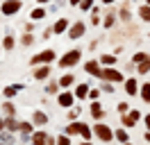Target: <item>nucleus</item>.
Returning <instances> with one entry per match:
<instances>
[{"label": "nucleus", "mask_w": 150, "mask_h": 145, "mask_svg": "<svg viewBox=\"0 0 150 145\" xmlns=\"http://www.w3.org/2000/svg\"><path fill=\"white\" fill-rule=\"evenodd\" d=\"M32 122H34V125H46L48 116L43 113V111H34V113H32Z\"/></svg>", "instance_id": "17"}, {"label": "nucleus", "mask_w": 150, "mask_h": 145, "mask_svg": "<svg viewBox=\"0 0 150 145\" xmlns=\"http://www.w3.org/2000/svg\"><path fill=\"white\" fill-rule=\"evenodd\" d=\"M105 5H112V2H116V0H103Z\"/></svg>", "instance_id": "47"}, {"label": "nucleus", "mask_w": 150, "mask_h": 145, "mask_svg": "<svg viewBox=\"0 0 150 145\" xmlns=\"http://www.w3.org/2000/svg\"><path fill=\"white\" fill-rule=\"evenodd\" d=\"M84 70L89 72V75H96V77H100V66H98V61H93V59H91V61H86L84 63Z\"/></svg>", "instance_id": "14"}, {"label": "nucleus", "mask_w": 150, "mask_h": 145, "mask_svg": "<svg viewBox=\"0 0 150 145\" xmlns=\"http://www.w3.org/2000/svg\"><path fill=\"white\" fill-rule=\"evenodd\" d=\"M127 102H118V111H121V113H127Z\"/></svg>", "instance_id": "41"}, {"label": "nucleus", "mask_w": 150, "mask_h": 145, "mask_svg": "<svg viewBox=\"0 0 150 145\" xmlns=\"http://www.w3.org/2000/svg\"><path fill=\"white\" fill-rule=\"evenodd\" d=\"M139 16H141V20H148L150 23V5H141L139 7Z\"/></svg>", "instance_id": "21"}, {"label": "nucleus", "mask_w": 150, "mask_h": 145, "mask_svg": "<svg viewBox=\"0 0 150 145\" xmlns=\"http://www.w3.org/2000/svg\"><path fill=\"white\" fill-rule=\"evenodd\" d=\"M2 113H5V116H16V107H14L11 102H5V104H2Z\"/></svg>", "instance_id": "25"}, {"label": "nucleus", "mask_w": 150, "mask_h": 145, "mask_svg": "<svg viewBox=\"0 0 150 145\" xmlns=\"http://www.w3.org/2000/svg\"><path fill=\"white\" fill-rule=\"evenodd\" d=\"M73 102H75V93H59V98H57V104L59 107H64V109H68V107H73Z\"/></svg>", "instance_id": "9"}, {"label": "nucleus", "mask_w": 150, "mask_h": 145, "mask_svg": "<svg viewBox=\"0 0 150 145\" xmlns=\"http://www.w3.org/2000/svg\"><path fill=\"white\" fill-rule=\"evenodd\" d=\"M68 27H71L68 18H59L55 25H52V30H55V34H62V32H68Z\"/></svg>", "instance_id": "12"}, {"label": "nucleus", "mask_w": 150, "mask_h": 145, "mask_svg": "<svg viewBox=\"0 0 150 145\" xmlns=\"http://www.w3.org/2000/svg\"><path fill=\"white\" fill-rule=\"evenodd\" d=\"M125 91H127L130 95H137V91H139V84H137V80H125Z\"/></svg>", "instance_id": "19"}, {"label": "nucleus", "mask_w": 150, "mask_h": 145, "mask_svg": "<svg viewBox=\"0 0 150 145\" xmlns=\"http://www.w3.org/2000/svg\"><path fill=\"white\" fill-rule=\"evenodd\" d=\"M32 43H34V34H30V32H28V34L21 36V45H32Z\"/></svg>", "instance_id": "31"}, {"label": "nucleus", "mask_w": 150, "mask_h": 145, "mask_svg": "<svg viewBox=\"0 0 150 145\" xmlns=\"http://www.w3.org/2000/svg\"><path fill=\"white\" fill-rule=\"evenodd\" d=\"M21 7H23L21 0H5V2L0 5V11H2V16H14V14L21 11Z\"/></svg>", "instance_id": "3"}, {"label": "nucleus", "mask_w": 150, "mask_h": 145, "mask_svg": "<svg viewBox=\"0 0 150 145\" xmlns=\"http://www.w3.org/2000/svg\"><path fill=\"white\" fill-rule=\"evenodd\" d=\"M80 127H82V122H75V120H71V125L66 127V134H68V136L80 134Z\"/></svg>", "instance_id": "20"}, {"label": "nucleus", "mask_w": 150, "mask_h": 145, "mask_svg": "<svg viewBox=\"0 0 150 145\" xmlns=\"http://www.w3.org/2000/svg\"><path fill=\"white\" fill-rule=\"evenodd\" d=\"M148 5H150V0H148Z\"/></svg>", "instance_id": "49"}, {"label": "nucleus", "mask_w": 150, "mask_h": 145, "mask_svg": "<svg viewBox=\"0 0 150 145\" xmlns=\"http://www.w3.org/2000/svg\"><path fill=\"white\" fill-rule=\"evenodd\" d=\"M14 45H16V41H14V36H11V34H7L5 39H2V48H5V50H11Z\"/></svg>", "instance_id": "27"}, {"label": "nucleus", "mask_w": 150, "mask_h": 145, "mask_svg": "<svg viewBox=\"0 0 150 145\" xmlns=\"http://www.w3.org/2000/svg\"><path fill=\"white\" fill-rule=\"evenodd\" d=\"M18 132L21 134H32V132H34V129H32V122H21Z\"/></svg>", "instance_id": "34"}, {"label": "nucleus", "mask_w": 150, "mask_h": 145, "mask_svg": "<svg viewBox=\"0 0 150 145\" xmlns=\"http://www.w3.org/2000/svg\"><path fill=\"white\" fill-rule=\"evenodd\" d=\"M141 118V111H137V109H132L130 113H123V127H127V129H132V127L137 125V120Z\"/></svg>", "instance_id": "6"}, {"label": "nucleus", "mask_w": 150, "mask_h": 145, "mask_svg": "<svg viewBox=\"0 0 150 145\" xmlns=\"http://www.w3.org/2000/svg\"><path fill=\"white\" fill-rule=\"evenodd\" d=\"M103 91H105V93H114V84H109V82L103 84Z\"/></svg>", "instance_id": "42"}, {"label": "nucleus", "mask_w": 150, "mask_h": 145, "mask_svg": "<svg viewBox=\"0 0 150 145\" xmlns=\"http://www.w3.org/2000/svg\"><path fill=\"white\" fill-rule=\"evenodd\" d=\"M21 122L16 120L14 116H7V120H5V129H9V132H18Z\"/></svg>", "instance_id": "16"}, {"label": "nucleus", "mask_w": 150, "mask_h": 145, "mask_svg": "<svg viewBox=\"0 0 150 145\" xmlns=\"http://www.w3.org/2000/svg\"><path fill=\"white\" fill-rule=\"evenodd\" d=\"M114 23H116V16H114V11H109V14L105 16V27H107V30H112Z\"/></svg>", "instance_id": "30"}, {"label": "nucleus", "mask_w": 150, "mask_h": 145, "mask_svg": "<svg viewBox=\"0 0 150 145\" xmlns=\"http://www.w3.org/2000/svg\"><path fill=\"white\" fill-rule=\"evenodd\" d=\"M23 89H25L23 84H11V86H5V89H2V95H5V98H14V95Z\"/></svg>", "instance_id": "11"}, {"label": "nucleus", "mask_w": 150, "mask_h": 145, "mask_svg": "<svg viewBox=\"0 0 150 145\" xmlns=\"http://www.w3.org/2000/svg\"><path fill=\"white\" fill-rule=\"evenodd\" d=\"M143 122H146V129H150V113L146 118H143Z\"/></svg>", "instance_id": "43"}, {"label": "nucleus", "mask_w": 150, "mask_h": 145, "mask_svg": "<svg viewBox=\"0 0 150 145\" xmlns=\"http://www.w3.org/2000/svg\"><path fill=\"white\" fill-rule=\"evenodd\" d=\"M77 7L82 9V11H91V9H93V0H82Z\"/></svg>", "instance_id": "33"}, {"label": "nucleus", "mask_w": 150, "mask_h": 145, "mask_svg": "<svg viewBox=\"0 0 150 145\" xmlns=\"http://www.w3.org/2000/svg\"><path fill=\"white\" fill-rule=\"evenodd\" d=\"M143 138H146V143H150V132H146V134H143Z\"/></svg>", "instance_id": "45"}, {"label": "nucleus", "mask_w": 150, "mask_h": 145, "mask_svg": "<svg viewBox=\"0 0 150 145\" xmlns=\"http://www.w3.org/2000/svg\"><path fill=\"white\" fill-rule=\"evenodd\" d=\"M100 80H105V82H125V77H123V72H118L116 68L105 66L103 72H100Z\"/></svg>", "instance_id": "4"}, {"label": "nucleus", "mask_w": 150, "mask_h": 145, "mask_svg": "<svg viewBox=\"0 0 150 145\" xmlns=\"http://www.w3.org/2000/svg\"><path fill=\"white\" fill-rule=\"evenodd\" d=\"M84 30H86V27H84L82 20H75L73 25L68 27V39H73V41H75V39H80V36L84 34Z\"/></svg>", "instance_id": "8"}, {"label": "nucleus", "mask_w": 150, "mask_h": 145, "mask_svg": "<svg viewBox=\"0 0 150 145\" xmlns=\"http://www.w3.org/2000/svg\"><path fill=\"white\" fill-rule=\"evenodd\" d=\"M89 84H77V86H75V98H89Z\"/></svg>", "instance_id": "15"}, {"label": "nucleus", "mask_w": 150, "mask_h": 145, "mask_svg": "<svg viewBox=\"0 0 150 145\" xmlns=\"http://www.w3.org/2000/svg\"><path fill=\"white\" fill-rule=\"evenodd\" d=\"M80 136H82L84 141H91V138H93V134H91L89 125H84V122H82V127H80Z\"/></svg>", "instance_id": "22"}, {"label": "nucleus", "mask_w": 150, "mask_h": 145, "mask_svg": "<svg viewBox=\"0 0 150 145\" xmlns=\"http://www.w3.org/2000/svg\"><path fill=\"white\" fill-rule=\"evenodd\" d=\"M32 143H37V145H52V143H57V138L48 136L46 132H37V134H32Z\"/></svg>", "instance_id": "7"}, {"label": "nucleus", "mask_w": 150, "mask_h": 145, "mask_svg": "<svg viewBox=\"0 0 150 145\" xmlns=\"http://www.w3.org/2000/svg\"><path fill=\"white\" fill-rule=\"evenodd\" d=\"M55 57H57L55 50H43V52L34 54V57L30 59V66H39V63H50L52 59H55Z\"/></svg>", "instance_id": "5"}, {"label": "nucleus", "mask_w": 150, "mask_h": 145, "mask_svg": "<svg viewBox=\"0 0 150 145\" xmlns=\"http://www.w3.org/2000/svg\"><path fill=\"white\" fill-rule=\"evenodd\" d=\"M91 116H93V120H100V118L105 116V111H103V107H100L98 100H91Z\"/></svg>", "instance_id": "13"}, {"label": "nucleus", "mask_w": 150, "mask_h": 145, "mask_svg": "<svg viewBox=\"0 0 150 145\" xmlns=\"http://www.w3.org/2000/svg\"><path fill=\"white\" fill-rule=\"evenodd\" d=\"M80 111H82V109H77V107L71 109V111H68V120H75V118L80 116Z\"/></svg>", "instance_id": "39"}, {"label": "nucleus", "mask_w": 150, "mask_h": 145, "mask_svg": "<svg viewBox=\"0 0 150 145\" xmlns=\"http://www.w3.org/2000/svg\"><path fill=\"white\" fill-rule=\"evenodd\" d=\"M14 141H16V138L11 136L9 129H7V132H2V129H0V143H14Z\"/></svg>", "instance_id": "24"}, {"label": "nucleus", "mask_w": 150, "mask_h": 145, "mask_svg": "<svg viewBox=\"0 0 150 145\" xmlns=\"http://www.w3.org/2000/svg\"><path fill=\"white\" fill-rule=\"evenodd\" d=\"M141 100H143V102H148V104H150V82H148V84H143V86H141Z\"/></svg>", "instance_id": "23"}, {"label": "nucleus", "mask_w": 150, "mask_h": 145, "mask_svg": "<svg viewBox=\"0 0 150 145\" xmlns=\"http://www.w3.org/2000/svg\"><path fill=\"white\" fill-rule=\"evenodd\" d=\"M93 134L103 141V143H109V141H114L116 136H114V132H112V127H107V125H103V122H98V125L93 127Z\"/></svg>", "instance_id": "2"}, {"label": "nucleus", "mask_w": 150, "mask_h": 145, "mask_svg": "<svg viewBox=\"0 0 150 145\" xmlns=\"http://www.w3.org/2000/svg\"><path fill=\"white\" fill-rule=\"evenodd\" d=\"M146 59H148L146 52H137L134 57H132V63H141V61H146Z\"/></svg>", "instance_id": "36"}, {"label": "nucleus", "mask_w": 150, "mask_h": 145, "mask_svg": "<svg viewBox=\"0 0 150 145\" xmlns=\"http://www.w3.org/2000/svg\"><path fill=\"white\" fill-rule=\"evenodd\" d=\"M37 2H39V5H43V2H50V0H37Z\"/></svg>", "instance_id": "48"}, {"label": "nucleus", "mask_w": 150, "mask_h": 145, "mask_svg": "<svg viewBox=\"0 0 150 145\" xmlns=\"http://www.w3.org/2000/svg\"><path fill=\"white\" fill-rule=\"evenodd\" d=\"M80 2H82V0H68V5H73V7H75V5H80Z\"/></svg>", "instance_id": "44"}, {"label": "nucleus", "mask_w": 150, "mask_h": 145, "mask_svg": "<svg viewBox=\"0 0 150 145\" xmlns=\"http://www.w3.org/2000/svg\"><path fill=\"white\" fill-rule=\"evenodd\" d=\"M73 82H75L73 75H64V77H59V86H62V89H66V86H71Z\"/></svg>", "instance_id": "28"}, {"label": "nucleus", "mask_w": 150, "mask_h": 145, "mask_svg": "<svg viewBox=\"0 0 150 145\" xmlns=\"http://www.w3.org/2000/svg\"><path fill=\"white\" fill-rule=\"evenodd\" d=\"M130 18H132V11H130V7L125 5V7L121 9V20H127V23H130Z\"/></svg>", "instance_id": "35"}, {"label": "nucleus", "mask_w": 150, "mask_h": 145, "mask_svg": "<svg viewBox=\"0 0 150 145\" xmlns=\"http://www.w3.org/2000/svg\"><path fill=\"white\" fill-rule=\"evenodd\" d=\"M0 129H5V118H0Z\"/></svg>", "instance_id": "46"}, {"label": "nucleus", "mask_w": 150, "mask_h": 145, "mask_svg": "<svg viewBox=\"0 0 150 145\" xmlns=\"http://www.w3.org/2000/svg\"><path fill=\"white\" fill-rule=\"evenodd\" d=\"M114 136H116V141H118V143H127V138H130L125 129H116V132H114Z\"/></svg>", "instance_id": "26"}, {"label": "nucleus", "mask_w": 150, "mask_h": 145, "mask_svg": "<svg viewBox=\"0 0 150 145\" xmlns=\"http://www.w3.org/2000/svg\"><path fill=\"white\" fill-rule=\"evenodd\" d=\"M98 98H100V91H98V89L89 91V100H98Z\"/></svg>", "instance_id": "40"}, {"label": "nucleus", "mask_w": 150, "mask_h": 145, "mask_svg": "<svg viewBox=\"0 0 150 145\" xmlns=\"http://www.w3.org/2000/svg\"><path fill=\"white\" fill-rule=\"evenodd\" d=\"M30 18H32V20H41V18H46V9H43V7H34L32 11H30Z\"/></svg>", "instance_id": "18"}, {"label": "nucleus", "mask_w": 150, "mask_h": 145, "mask_svg": "<svg viewBox=\"0 0 150 145\" xmlns=\"http://www.w3.org/2000/svg\"><path fill=\"white\" fill-rule=\"evenodd\" d=\"M137 70H139L141 75H146V72L150 70V57L146 59V61H141V63H139V68H137Z\"/></svg>", "instance_id": "32"}, {"label": "nucleus", "mask_w": 150, "mask_h": 145, "mask_svg": "<svg viewBox=\"0 0 150 145\" xmlns=\"http://www.w3.org/2000/svg\"><path fill=\"white\" fill-rule=\"evenodd\" d=\"M80 57H82V50H77V48H75V50H68V52L59 59V66H62V68H71V66H75V63L80 61Z\"/></svg>", "instance_id": "1"}, {"label": "nucleus", "mask_w": 150, "mask_h": 145, "mask_svg": "<svg viewBox=\"0 0 150 145\" xmlns=\"http://www.w3.org/2000/svg\"><path fill=\"white\" fill-rule=\"evenodd\" d=\"M100 63H103V66H114V63H116V57H114V54H103V57H100Z\"/></svg>", "instance_id": "29"}, {"label": "nucleus", "mask_w": 150, "mask_h": 145, "mask_svg": "<svg viewBox=\"0 0 150 145\" xmlns=\"http://www.w3.org/2000/svg\"><path fill=\"white\" fill-rule=\"evenodd\" d=\"M32 75H34V80H37V82L48 80V75H50V66H39V68L32 72Z\"/></svg>", "instance_id": "10"}, {"label": "nucleus", "mask_w": 150, "mask_h": 145, "mask_svg": "<svg viewBox=\"0 0 150 145\" xmlns=\"http://www.w3.org/2000/svg\"><path fill=\"white\" fill-rule=\"evenodd\" d=\"M57 143H62V145H71L73 141H71V136L64 134V136H57Z\"/></svg>", "instance_id": "37"}, {"label": "nucleus", "mask_w": 150, "mask_h": 145, "mask_svg": "<svg viewBox=\"0 0 150 145\" xmlns=\"http://www.w3.org/2000/svg\"><path fill=\"white\" fill-rule=\"evenodd\" d=\"M57 89H59V82H48V86H46V93H55Z\"/></svg>", "instance_id": "38"}]
</instances>
